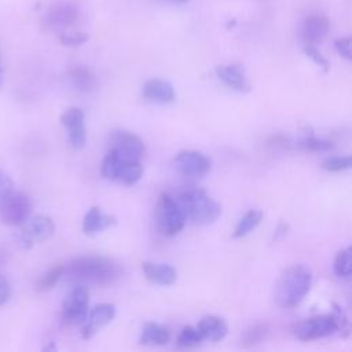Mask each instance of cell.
<instances>
[{
  "instance_id": "1",
  "label": "cell",
  "mask_w": 352,
  "mask_h": 352,
  "mask_svg": "<svg viewBox=\"0 0 352 352\" xmlns=\"http://www.w3.org/2000/svg\"><path fill=\"white\" fill-rule=\"evenodd\" d=\"M122 274V268L111 258L102 256H82L65 265L63 275L74 285H110Z\"/></svg>"
},
{
  "instance_id": "2",
  "label": "cell",
  "mask_w": 352,
  "mask_h": 352,
  "mask_svg": "<svg viewBox=\"0 0 352 352\" xmlns=\"http://www.w3.org/2000/svg\"><path fill=\"white\" fill-rule=\"evenodd\" d=\"M312 285V271L304 264L287 267L279 276L275 287V302L280 308L297 307Z\"/></svg>"
},
{
  "instance_id": "3",
  "label": "cell",
  "mask_w": 352,
  "mask_h": 352,
  "mask_svg": "<svg viewBox=\"0 0 352 352\" xmlns=\"http://www.w3.org/2000/svg\"><path fill=\"white\" fill-rule=\"evenodd\" d=\"M293 331L294 336L301 341L324 338L334 333H340L341 337H346L349 333V324L344 311L338 305H334V314L308 318L296 324Z\"/></svg>"
},
{
  "instance_id": "4",
  "label": "cell",
  "mask_w": 352,
  "mask_h": 352,
  "mask_svg": "<svg viewBox=\"0 0 352 352\" xmlns=\"http://www.w3.org/2000/svg\"><path fill=\"white\" fill-rule=\"evenodd\" d=\"M180 204L186 217L191 219L197 224L213 223L221 213L220 204L213 199L202 188H190L179 195Z\"/></svg>"
},
{
  "instance_id": "5",
  "label": "cell",
  "mask_w": 352,
  "mask_h": 352,
  "mask_svg": "<svg viewBox=\"0 0 352 352\" xmlns=\"http://www.w3.org/2000/svg\"><path fill=\"white\" fill-rule=\"evenodd\" d=\"M102 176L107 180H117L122 184L132 186L138 183L143 175L140 161L120 157L114 150L109 148L102 161Z\"/></svg>"
},
{
  "instance_id": "6",
  "label": "cell",
  "mask_w": 352,
  "mask_h": 352,
  "mask_svg": "<svg viewBox=\"0 0 352 352\" xmlns=\"http://www.w3.org/2000/svg\"><path fill=\"white\" fill-rule=\"evenodd\" d=\"M186 220L187 217L177 199L169 194H161L155 208V221L160 232L173 236L183 230Z\"/></svg>"
},
{
  "instance_id": "7",
  "label": "cell",
  "mask_w": 352,
  "mask_h": 352,
  "mask_svg": "<svg viewBox=\"0 0 352 352\" xmlns=\"http://www.w3.org/2000/svg\"><path fill=\"white\" fill-rule=\"evenodd\" d=\"M32 213V201L22 191L11 190L0 199V220L7 226H22Z\"/></svg>"
},
{
  "instance_id": "8",
  "label": "cell",
  "mask_w": 352,
  "mask_h": 352,
  "mask_svg": "<svg viewBox=\"0 0 352 352\" xmlns=\"http://www.w3.org/2000/svg\"><path fill=\"white\" fill-rule=\"evenodd\" d=\"M89 294L84 285H74L62 304V322L65 324H82L88 316Z\"/></svg>"
},
{
  "instance_id": "9",
  "label": "cell",
  "mask_w": 352,
  "mask_h": 352,
  "mask_svg": "<svg viewBox=\"0 0 352 352\" xmlns=\"http://www.w3.org/2000/svg\"><path fill=\"white\" fill-rule=\"evenodd\" d=\"M55 232V224L51 217L38 214L28 219L16 235V242L22 249H30L36 242L51 238Z\"/></svg>"
},
{
  "instance_id": "10",
  "label": "cell",
  "mask_w": 352,
  "mask_h": 352,
  "mask_svg": "<svg viewBox=\"0 0 352 352\" xmlns=\"http://www.w3.org/2000/svg\"><path fill=\"white\" fill-rule=\"evenodd\" d=\"M109 148L114 150L120 157L133 161H140L146 151L142 139L124 129H114L109 133Z\"/></svg>"
},
{
  "instance_id": "11",
  "label": "cell",
  "mask_w": 352,
  "mask_h": 352,
  "mask_svg": "<svg viewBox=\"0 0 352 352\" xmlns=\"http://www.w3.org/2000/svg\"><path fill=\"white\" fill-rule=\"evenodd\" d=\"M59 121L67 131V139L70 146L74 150L84 148L87 143L84 111L80 107H69L60 114Z\"/></svg>"
},
{
  "instance_id": "12",
  "label": "cell",
  "mask_w": 352,
  "mask_h": 352,
  "mask_svg": "<svg viewBox=\"0 0 352 352\" xmlns=\"http://www.w3.org/2000/svg\"><path fill=\"white\" fill-rule=\"evenodd\" d=\"M210 160L201 151L183 150L173 158V166L186 176H204L210 170Z\"/></svg>"
},
{
  "instance_id": "13",
  "label": "cell",
  "mask_w": 352,
  "mask_h": 352,
  "mask_svg": "<svg viewBox=\"0 0 352 352\" xmlns=\"http://www.w3.org/2000/svg\"><path fill=\"white\" fill-rule=\"evenodd\" d=\"M78 18V8L70 1H58L52 4L45 16V25L52 30H65L70 28Z\"/></svg>"
},
{
  "instance_id": "14",
  "label": "cell",
  "mask_w": 352,
  "mask_h": 352,
  "mask_svg": "<svg viewBox=\"0 0 352 352\" xmlns=\"http://www.w3.org/2000/svg\"><path fill=\"white\" fill-rule=\"evenodd\" d=\"M116 316V305L110 302H103L94 307L82 323L81 336L85 340H89L99 329L109 324Z\"/></svg>"
},
{
  "instance_id": "15",
  "label": "cell",
  "mask_w": 352,
  "mask_h": 352,
  "mask_svg": "<svg viewBox=\"0 0 352 352\" xmlns=\"http://www.w3.org/2000/svg\"><path fill=\"white\" fill-rule=\"evenodd\" d=\"M142 95L146 100L160 104H166L175 100V89L169 81L151 78L143 84Z\"/></svg>"
},
{
  "instance_id": "16",
  "label": "cell",
  "mask_w": 352,
  "mask_h": 352,
  "mask_svg": "<svg viewBox=\"0 0 352 352\" xmlns=\"http://www.w3.org/2000/svg\"><path fill=\"white\" fill-rule=\"evenodd\" d=\"M216 76L227 87L238 92H249L250 82L241 65H223L216 67Z\"/></svg>"
},
{
  "instance_id": "17",
  "label": "cell",
  "mask_w": 352,
  "mask_h": 352,
  "mask_svg": "<svg viewBox=\"0 0 352 352\" xmlns=\"http://www.w3.org/2000/svg\"><path fill=\"white\" fill-rule=\"evenodd\" d=\"M117 224V219L113 214H104L100 208L92 206L82 219V231L87 235L102 232Z\"/></svg>"
},
{
  "instance_id": "18",
  "label": "cell",
  "mask_w": 352,
  "mask_h": 352,
  "mask_svg": "<svg viewBox=\"0 0 352 352\" xmlns=\"http://www.w3.org/2000/svg\"><path fill=\"white\" fill-rule=\"evenodd\" d=\"M142 270L144 276L155 285H161V286H169L173 285L176 282L177 278V272L176 270L169 265V264H164V263H153V261H144L142 264Z\"/></svg>"
},
{
  "instance_id": "19",
  "label": "cell",
  "mask_w": 352,
  "mask_h": 352,
  "mask_svg": "<svg viewBox=\"0 0 352 352\" xmlns=\"http://www.w3.org/2000/svg\"><path fill=\"white\" fill-rule=\"evenodd\" d=\"M329 21L322 15H311L308 16L301 26V37L305 44H318L323 41V38L329 33Z\"/></svg>"
},
{
  "instance_id": "20",
  "label": "cell",
  "mask_w": 352,
  "mask_h": 352,
  "mask_svg": "<svg viewBox=\"0 0 352 352\" xmlns=\"http://www.w3.org/2000/svg\"><path fill=\"white\" fill-rule=\"evenodd\" d=\"M195 327L199 331L202 340L209 341H220L228 333L227 322L217 315H206L201 318Z\"/></svg>"
},
{
  "instance_id": "21",
  "label": "cell",
  "mask_w": 352,
  "mask_h": 352,
  "mask_svg": "<svg viewBox=\"0 0 352 352\" xmlns=\"http://www.w3.org/2000/svg\"><path fill=\"white\" fill-rule=\"evenodd\" d=\"M67 77L70 84L80 92H91L96 87L95 74L85 66L76 65L69 69Z\"/></svg>"
},
{
  "instance_id": "22",
  "label": "cell",
  "mask_w": 352,
  "mask_h": 352,
  "mask_svg": "<svg viewBox=\"0 0 352 352\" xmlns=\"http://www.w3.org/2000/svg\"><path fill=\"white\" fill-rule=\"evenodd\" d=\"M170 338L169 330L158 323L147 322L140 334V344L143 345H165Z\"/></svg>"
},
{
  "instance_id": "23",
  "label": "cell",
  "mask_w": 352,
  "mask_h": 352,
  "mask_svg": "<svg viewBox=\"0 0 352 352\" xmlns=\"http://www.w3.org/2000/svg\"><path fill=\"white\" fill-rule=\"evenodd\" d=\"M263 219V212L258 209H250L249 212H246L242 219L238 221L232 236L234 238H242L245 235H248L249 232H252L261 221Z\"/></svg>"
},
{
  "instance_id": "24",
  "label": "cell",
  "mask_w": 352,
  "mask_h": 352,
  "mask_svg": "<svg viewBox=\"0 0 352 352\" xmlns=\"http://www.w3.org/2000/svg\"><path fill=\"white\" fill-rule=\"evenodd\" d=\"M334 274L340 278H349L352 274V249L348 246L336 254L333 263Z\"/></svg>"
},
{
  "instance_id": "25",
  "label": "cell",
  "mask_w": 352,
  "mask_h": 352,
  "mask_svg": "<svg viewBox=\"0 0 352 352\" xmlns=\"http://www.w3.org/2000/svg\"><path fill=\"white\" fill-rule=\"evenodd\" d=\"M297 147L301 150H307V151H329L334 147V143L327 140V139H322V138H316L315 135H305L304 138H301L297 142Z\"/></svg>"
},
{
  "instance_id": "26",
  "label": "cell",
  "mask_w": 352,
  "mask_h": 352,
  "mask_svg": "<svg viewBox=\"0 0 352 352\" xmlns=\"http://www.w3.org/2000/svg\"><path fill=\"white\" fill-rule=\"evenodd\" d=\"M63 271H65V265H54L52 268H50L44 275H41V278L37 280L36 283V290L37 292H47L51 287H54L56 285V282L63 276Z\"/></svg>"
},
{
  "instance_id": "27",
  "label": "cell",
  "mask_w": 352,
  "mask_h": 352,
  "mask_svg": "<svg viewBox=\"0 0 352 352\" xmlns=\"http://www.w3.org/2000/svg\"><path fill=\"white\" fill-rule=\"evenodd\" d=\"M270 334V327L265 324V323H258V324H254L252 326L250 329H248L243 334V338H242V344L245 346H252V345H257L263 341L267 340Z\"/></svg>"
},
{
  "instance_id": "28",
  "label": "cell",
  "mask_w": 352,
  "mask_h": 352,
  "mask_svg": "<svg viewBox=\"0 0 352 352\" xmlns=\"http://www.w3.org/2000/svg\"><path fill=\"white\" fill-rule=\"evenodd\" d=\"M202 341V337L197 327L184 326L177 336V345L182 348H192Z\"/></svg>"
},
{
  "instance_id": "29",
  "label": "cell",
  "mask_w": 352,
  "mask_h": 352,
  "mask_svg": "<svg viewBox=\"0 0 352 352\" xmlns=\"http://www.w3.org/2000/svg\"><path fill=\"white\" fill-rule=\"evenodd\" d=\"M352 165L351 155H336L329 157L322 162V168L329 172H341L345 169H349Z\"/></svg>"
},
{
  "instance_id": "30",
  "label": "cell",
  "mask_w": 352,
  "mask_h": 352,
  "mask_svg": "<svg viewBox=\"0 0 352 352\" xmlns=\"http://www.w3.org/2000/svg\"><path fill=\"white\" fill-rule=\"evenodd\" d=\"M304 54H305L315 65H318L319 67H322L324 72H327V70L330 69L329 60L315 48V45H312V44H305V47H304Z\"/></svg>"
},
{
  "instance_id": "31",
  "label": "cell",
  "mask_w": 352,
  "mask_h": 352,
  "mask_svg": "<svg viewBox=\"0 0 352 352\" xmlns=\"http://www.w3.org/2000/svg\"><path fill=\"white\" fill-rule=\"evenodd\" d=\"M60 43L67 47H78L88 40V34L82 32H72V33H62L59 37Z\"/></svg>"
},
{
  "instance_id": "32",
  "label": "cell",
  "mask_w": 352,
  "mask_h": 352,
  "mask_svg": "<svg viewBox=\"0 0 352 352\" xmlns=\"http://www.w3.org/2000/svg\"><path fill=\"white\" fill-rule=\"evenodd\" d=\"M334 47L337 50V52L345 58L346 60H351L352 59V41L349 37H341V38H337L334 41Z\"/></svg>"
},
{
  "instance_id": "33",
  "label": "cell",
  "mask_w": 352,
  "mask_h": 352,
  "mask_svg": "<svg viewBox=\"0 0 352 352\" xmlns=\"http://www.w3.org/2000/svg\"><path fill=\"white\" fill-rule=\"evenodd\" d=\"M11 297V286L8 279L0 274V305H4L6 302H8Z\"/></svg>"
},
{
  "instance_id": "34",
  "label": "cell",
  "mask_w": 352,
  "mask_h": 352,
  "mask_svg": "<svg viewBox=\"0 0 352 352\" xmlns=\"http://www.w3.org/2000/svg\"><path fill=\"white\" fill-rule=\"evenodd\" d=\"M11 190H12V182H11V179H10L4 172L0 170V199H1L4 195H7Z\"/></svg>"
},
{
  "instance_id": "35",
  "label": "cell",
  "mask_w": 352,
  "mask_h": 352,
  "mask_svg": "<svg viewBox=\"0 0 352 352\" xmlns=\"http://www.w3.org/2000/svg\"><path fill=\"white\" fill-rule=\"evenodd\" d=\"M286 232H287V224H285V223H279V224H278V227H276V230H275L274 239H279V238H282L283 235H286Z\"/></svg>"
},
{
  "instance_id": "36",
  "label": "cell",
  "mask_w": 352,
  "mask_h": 352,
  "mask_svg": "<svg viewBox=\"0 0 352 352\" xmlns=\"http://www.w3.org/2000/svg\"><path fill=\"white\" fill-rule=\"evenodd\" d=\"M8 257H10L8 250L0 246V265H1V264H6L7 260H8Z\"/></svg>"
},
{
  "instance_id": "37",
  "label": "cell",
  "mask_w": 352,
  "mask_h": 352,
  "mask_svg": "<svg viewBox=\"0 0 352 352\" xmlns=\"http://www.w3.org/2000/svg\"><path fill=\"white\" fill-rule=\"evenodd\" d=\"M48 349H52V351H55V349H56L55 344H54V342H51V345H48V346H45V348H44V351H48Z\"/></svg>"
},
{
  "instance_id": "38",
  "label": "cell",
  "mask_w": 352,
  "mask_h": 352,
  "mask_svg": "<svg viewBox=\"0 0 352 352\" xmlns=\"http://www.w3.org/2000/svg\"><path fill=\"white\" fill-rule=\"evenodd\" d=\"M173 1H179V3H184V1H187V0H173Z\"/></svg>"
},
{
  "instance_id": "39",
  "label": "cell",
  "mask_w": 352,
  "mask_h": 352,
  "mask_svg": "<svg viewBox=\"0 0 352 352\" xmlns=\"http://www.w3.org/2000/svg\"><path fill=\"white\" fill-rule=\"evenodd\" d=\"M0 74H1V69H0Z\"/></svg>"
}]
</instances>
